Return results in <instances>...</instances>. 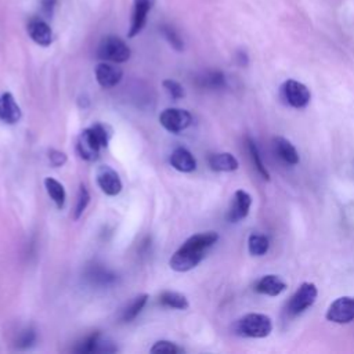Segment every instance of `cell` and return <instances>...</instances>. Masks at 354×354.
I'll return each instance as SVG.
<instances>
[{"label":"cell","mask_w":354,"mask_h":354,"mask_svg":"<svg viewBox=\"0 0 354 354\" xmlns=\"http://www.w3.org/2000/svg\"><path fill=\"white\" fill-rule=\"evenodd\" d=\"M218 241V234L206 231L189 236L170 257L169 266L177 272H185L195 268L205 257V253Z\"/></svg>","instance_id":"obj_1"},{"label":"cell","mask_w":354,"mask_h":354,"mask_svg":"<svg viewBox=\"0 0 354 354\" xmlns=\"http://www.w3.org/2000/svg\"><path fill=\"white\" fill-rule=\"evenodd\" d=\"M234 330L236 335L245 337H266L272 330V321L266 314L250 313L235 322Z\"/></svg>","instance_id":"obj_2"},{"label":"cell","mask_w":354,"mask_h":354,"mask_svg":"<svg viewBox=\"0 0 354 354\" xmlns=\"http://www.w3.org/2000/svg\"><path fill=\"white\" fill-rule=\"evenodd\" d=\"M97 55L102 61L122 64L130 58L131 51L123 39L109 35V36H105L100 41L98 48H97Z\"/></svg>","instance_id":"obj_3"},{"label":"cell","mask_w":354,"mask_h":354,"mask_svg":"<svg viewBox=\"0 0 354 354\" xmlns=\"http://www.w3.org/2000/svg\"><path fill=\"white\" fill-rule=\"evenodd\" d=\"M318 296V289L313 282H303L296 292L290 296L288 304H286V313L290 317L299 315L303 311H306L308 307H311Z\"/></svg>","instance_id":"obj_4"},{"label":"cell","mask_w":354,"mask_h":354,"mask_svg":"<svg viewBox=\"0 0 354 354\" xmlns=\"http://www.w3.org/2000/svg\"><path fill=\"white\" fill-rule=\"evenodd\" d=\"M282 100L292 108L301 109L310 104L311 93L306 84L295 79H288L281 86Z\"/></svg>","instance_id":"obj_5"},{"label":"cell","mask_w":354,"mask_h":354,"mask_svg":"<svg viewBox=\"0 0 354 354\" xmlns=\"http://www.w3.org/2000/svg\"><path fill=\"white\" fill-rule=\"evenodd\" d=\"M325 317L328 321L335 324H348L354 321V297H337L329 304Z\"/></svg>","instance_id":"obj_6"},{"label":"cell","mask_w":354,"mask_h":354,"mask_svg":"<svg viewBox=\"0 0 354 354\" xmlns=\"http://www.w3.org/2000/svg\"><path fill=\"white\" fill-rule=\"evenodd\" d=\"M160 124L170 133H180L185 130L191 122L192 116L188 111L180 109V108H166L159 115Z\"/></svg>","instance_id":"obj_7"},{"label":"cell","mask_w":354,"mask_h":354,"mask_svg":"<svg viewBox=\"0 0 354 354\" xmlns=\"http://www.w3.org/2000/svg\"><path fill=\"white\" fill-rule=\"evenodd\" d=\"M76 148H77V153L80 155L82 159L93 162V160L98 159V155H100V151H101L102 145L100 144L98 138L95 137L93 129L88 127V129H84L79 134Z\"/></svg>","instance_id":"obj_8"},{"label":"cell","mask_w":354,"mask_h":354,"mask_svg":"<svg viewBox=\"0 0 354 354\" xmlns=\"http://www.w3.org/2000/svg\"><path fill=\"white\" fill-rule=\"evenodd\" d=\"M97 184L101 191L109 196H115L122 191V181L119 174L108 165H102L97 170Z\"/></svg>","instance_id":"obj_9"},{"label":"cell","mask_w":354,"mask_h":354,"mask_svg":"<svg viewBox=\"0 0 354 354\" xmlns=\"http://www.w3.org/2000/svg\"><path fill=\"white\" fill-rule=\"evenodd\" d=\"M252 206V196L249 192H246L245 189H238L235 191L228 213H227V218L230 223H238L241 220H243L250 210Z\"/></svg>","instance_id":"obj_10"},{"label":"cell","mask_w":354,"mask_h":354,"mask_svg":"<svg viewBox=\"0 0 354 354\" xmlns=\"http://www.w3.org/2000/svg\"><path fill=\"white\" fill-rule=\"evenodd\" d=\"M118 348L113 342L108 337H104L100 332L88 335L75 347V351L77 353H113Z\"/></svg>","instance_id":"obj_11"},{"label":"cell","mask_w":354,"mask_h":354,"mask_svg":"<svg viewBox=\"0 0 354 354\" xmlns=\"http://www.w3.org/2000/svg\"><path fill=\"white\" fill-rule=\"evenodd\" d=\"M155 0H134L133 1V12H131V22L129 28V37L137 36L145 26L148 14L153 6Z\"/></svg>","instance_id":"obj_12"},{"label":"cell","mask_w":354,"mask_h":354,"mask_svg":"<svg viewBox=\"0 0 354 354\" xmlns=\"http://www.w3.org/2000/svg\"><path fill=\"white\" fill-rule=\"evenodd\" d=\"M123 72L119 66L113 65V62H100L95 66V79L98 82V84L104 88H112L116 84H119V82L122 80Z\"/></svg>","instance_id":"obj_13"},{"label":"cell","mask_w":354,"mask_h":354,"mask_svg":"<svg viewBox=\"0 0 354 354\" xmlns=\"http://www.w3.org/2000/svg\"><path fill=\"white\" fill-rule=\"evenodd\" d=\"M28 35L29 37L39 46L41 47H47L51 44L53 41V30L50 28V25L41 19V18H32L28 22Z\"/></svg>","instance_id":"obj_14"},{"label":"cell","mask_w":354,"mask_h":354,"mask_svg":"<svg viewBox=\"0 0 354 354\" xmlns=\"http://www.w3.org/2000/svg\"><path fill=\"white\" fill-rule=\"evenodd\" d=\"M22 116L21 108L17 104L11 93H4L0 95V120L7 124H15Z\"/></svg>","instance_id":"obj_15"},{"label":"cell","mask_w":354,"mask_h":354,"mask_svg":"<svg viewBox=\"0 0 354 354\" xmlns=\"http://www.w3.org/2000/svg\"><path fill=\"white\" fill-rule=\"evenodd\" d=\"M286 289V282L275 275V274H267L263 275L254 285V290L261 295L267 296H278Z\"/></svg>","instance_id":"obj_16"},{"label":"cell","mask_w":354,"mask_h":354,"mask_svg":"<svg viewBox=\"0 0 354 354\" xmlns=\"http://www.w3.org/2000/svg\"><path fill=\"white\" fill-rule=\"evenodd\" d=\"M169 162L176 170L183 173H189L196 169V159L187 148L183 147H178L171 152Z\"/></svg>","instance_id":"obj_17"},{"label":"cell","mask_w":354,"mask_h":354,"mask_svg":"<svg viewBox=\"0 0 354 354\" xmlns=\"http://www.w3.org/2000/svg\"><path fill=\"white\" fill-rule=\"evenodd\" d=\"M274 142V149H275V153L288 165H297L300 162V156H299V152L297 149L295 148V145L283 138V137H274L272 140Z\"/></svg>","instance_id":"obj_18"},{"label":"cell","mask_w":354,"mask_h":354,"mask_svg":"<svg viewBox=\"0 0 354 354\" xmlns=\"http://www.w3.org/2000/svg\"><path fill=\"white\" fill-rule=\"evenodd\" d=\"M209 166L214 171H234L239 167V162L230 152H218L210 155Z\"/></svg>","instance_id":"obj_19"},{"label":"cell","mask_w":354,"mask_h":354,"mask_svg":"<svg viewBox=\"0 0 354 354\" xmlns=\"http://www.w3.org/2000/svg\"><path fill=\"white\" fill-rule=\"evenodd\" d=\"M44 187H46V191H47L48 196L55 203V206L58 209H62L64 205H65V199H66V194H65L64 185L59 181H57L55 178H53V177H46L44 178Z\"/></svg>","instance_id":"obj_20"},{"label":"cell","mask_w":354,"mask_h":354,"mask_svg":"<svg viewBox=\"0 0 354 354\" xmlns=\"http://www.w3.org/2000/svg\"><path fill=\"white\" fill-rule=\"evenodd\" d=\"M159 303L165 307L176 308V310H185L189 306V303L184 295H181L178 292H173V290H166V292L160 293Z\"/></svg>","instance_id":"obj_21"},{"label":"cell","mask_w":354,"mask_h":354,"mask_svg":"<svg viewBox=\"0 0 354 354\" xmlns=\"http://www.w3.org/2000/svg\"><path fill=\"white\" fill-rule=\"evenodd\" d=\"M147 300H148V295H138L136 296L122 311V321L124 322H130L133 321L140 313L141 310L145 307L147 304Z\"/></svg>","instance_id":"obj_22"},{"label":"cell","mask_w":354,"mask_h":354,"mask_svg":"<svg viewBox=\"0 0 354 354\" xmlns=\"http://www.w3.org/2000/svg\"><path fill=\"white\" fill-rule=\"evenodd\" d=\"M198 82L206 88H223L225 86V76L220 71H206L198 77Z\"/></svg>","instance_id":"obj_23"},{"label":"cell","mask_w":354,"mask_h":354,"mask_svg":"<svg viewBox=\"0 0 354 354\" xmlns=\"http://www.w3.org/2000/svg\"><path fill=\"white\" fill-rule=\"evenodd\" d=\"M270 241L266 235L252 234L248 238V250L252 256H264L268 252Z\"/></svg>","instance_id":"obj_24"},{"label":"cell","mask_w":354,"mask_h":354,"mask_svg":"<svg viewBox=\"0 0 354 354\" xmlns=\"http://www.w3.org/2000/svg\"><path fill=\"white\" fill-rule=\"evenodd\" d=\"M246 142H248V151H249V155H250V159H252L253 166L256 167V170H257V173L260 174V177H261L263 180H267V181H268V180H270V173H268L267 167L264 166V163H263V160H261V156H260V152H259V148H257L256 142H254L252 138H248Z\"/></svg>","instance_id":"obj_25"},{"label":"cell","mask_w":354,"mask_h":354,"mask_svg":"<svg viewBox=\"0 0 354 354\" xmlns=\"http://www.w3.org/2000/svg\"><path fill=\"white\" fill-rule=\"evenodd\" d=\"M160 33L162 36L167 40V43L176 50V51H181L184 48V41L181 39V36L178 35V32L170 26V25H163L160 26Z\"/></svg>","instance_id":"obj_26"},{"label":"cell","mask_w":354,"mask_h":354,"mask_svg":"<svg viewBox=\"0 0 354 354\" xmlns=\"http://www.w3.org/2000/svg\"><path fill=\"white\" fill-rule=\"evenodd\" d=\"M90 202V194L86 188L84 184L79 185V191H77V198H76V206H75V213H73V218L79 220L80 216L83 214V212L86 210L87 205Z\"/></svg>","instance_id":"obj_27"},{"label":"cell","mask_w":354,"mask_h":354,"mask_svg":"<svg viewBox=\"0 0 354 354\" xmlns=\"http://www.w3.org/2000/svg\"><path fill=\"white\" fill-rule=\"evenodd\" d=\"M183 351L184 350L181 347L169 340H159L151 347V353L153 354H178Z\"/></svg>","instance_id":"obj_28"},{"label":"cell","mask_w":354,"mask_h":354,"mask_svg":"<svg viewBox=\"0 0 354 354\" xmlns=\"http://www.w3.org/2000/svg\"><path fill=\"white\" fill-rule=\"evenodd\" d=\"M163 88L166 90V93L173 98V100H180L185 95V91L183 88V86L171 79H166L163 80Z\"/></svg>","instance_id":"obj_29"},{"label":"cell","mask_w":354,"mask_h":354,"mask_svg":"<svg viewBox=\"0 0 354 354\" xmlns=\"http://www.w3.org/2000/svg\"><path fill=\"white\" fill-rule=\"evenodd\" d=\"M35 340H36V333H35V330L26 329V330H24V332L21 333V336H19V339H18V342H17V346H18L19 348H26V347L32 346Z\"/></svg>","instance_id":"obj_30"},{"label":"cell","mask_w":354,"mask_h":354,"mask_svg":"<svg viewBox=\"0 0 354 354\" xmlns=\"http://www.w3.org/2000/svg\"><path fill=\"white\" fill-rule=\"evenodd\" d=\"M48 159H50V163L54 166V167H59V166H64L66 163V155L61 151H57V149H50L48 152Z\"/></svg>","instance_id":"obj_31"},{"label":"cell","mask_w":354,"mask_h":354,"mask_svg":"<svg viewBox=\"0 0 354 354\" xmlns=\"http://www.w3.org/2000/svg\"><path fill=\"white\" fill-rule=\"evenodd\" d=\"M57 6V0H41V14L46 18H51V15L54 14V8Z\"/></svg>","instance_id":"obj_32"}]
</instances>
